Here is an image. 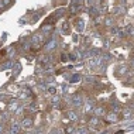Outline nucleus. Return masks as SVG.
I'll return each instance as SVG.
<instances>
[{
	"instance_id": "obj_1",
	"label": "nucleus",
	"mask_w": 134,
	"mask_h": 134,
	"mask_svg": "<svg viewBox=\"0 0 134 134\" xmlns=\"http://www.w3.org/2000/svg\"><path fill=\"white\" fill-rule=\"evenodd\" d=\"M18 130H20V126H18L17 123H14V124L11 126V129H10V134H17Z\"/></svg>"
},
{
	"instance_id": "obj_2",
	"label": "nucleus",
	"mask_w": 134,
	"mask_h": 134,
	"mask_svg": "<svg viewBox=\"0 0 134 134\" xmlns=\"http://www.w3.org/2000/svg\"><path fill=\"white\" fill-rule=\"evenodd\" d=\"M23 127H26V129H30V127H31V120H30V119H26V120H24V123H23Z\"/></svg>"
},
{
	"instance_id": "obj_3",
	"label": "nucleus",
	"mask_w": 134,
	"mask_h": 134,
	"mask_svg": "<svg viewBox=\"0 0 134 134\" xmlns=\"http://www.w3.org/2000/svg\"><path fill=\"white\" fill-rule=\"evenodd\" d=\"M68 116H69V119H71V120H76V119H78L74 112H69V113H68Z\"/></svg>"
}]
</instances>
